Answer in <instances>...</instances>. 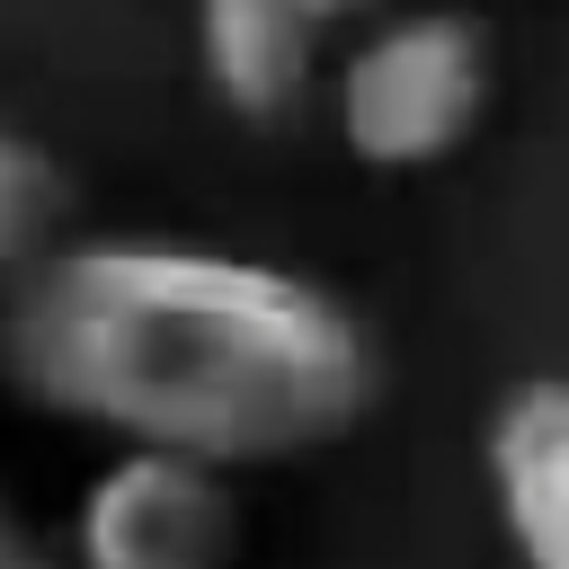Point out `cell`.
<instances>
[{
  "instance_id": "3",
  "label": "cell",
  "mask_w": 569,
  "mask_h": 569,
  "mask_svg": "<svg viewBox=\"0 0 569 569\" xmlns=\"http://www.w3.org/2000/svg\"><path fill=\"white\" fill-rule=\"evenodd\" d=\"M71 569H240V489L213 462L116 445L53 542Z\"/></svg>"
},
{
  "instance_id": "8",
  "label": "cell",
  "mask_w": 569,
  "mask_h": 569,
  "mask_svg": "<svg viewBox=\"0 0 569 569\" xmlns=\"http://www.w3.org/2000/svg\"><path fill=\"white\" fill-rule=\"evenodd\" d=\"M373 9H391V0H311L320 27H356V18H373Z\"/></svg>"
},
{
  "instance_id": "1",
  "label": "cell",
  "mask_w": 569,
  "mask_h": 569,
  "mask_svg": "<svg viewBox=\"0 0 569 569\" xmlns=\"http://www.w3.org/2000/svg\"><path fill=\"white\" fill-rule=\"evenodd\" d=\"M0 391L240 480L347 445L382 409V347L302 267L213 240L53 231L0 276Z\"/></svg>"
},
{
  "instance_id": "5",
  "label": "cell",
  "mask_w": 569,
  "mask_h": 569,
  "mask_svg": "<svg viewBox=\"0 0 569 569\" xmlns=\"http://www.w3.org/2000/svg\"><path fill=\"white\" fill-rule=\"evenodd\" d=\"M311 0H196V71L240 124H284L320 80Z\"/></svg>"
},
{
  "instance_id": "7",
  "label": "cell",
  "mask_w": 569,
  "mask_h": 569,
  "mask_svg": "<svg viewBox=\"0 0 569 569\" xmlns=\"http://www.w3.org/2000/svg\"><path fill=\"white\" fill-rule=\"evenodd\" d=\"M0 569H71V560H62V551L9 507V489H0Z\"/></svg>"
},
{
  "instance_id": "6",
  "label": "cell",
  "mask_w": 569,
  "mask_h": 569,
  "mask_svg": "<svg viewBox=\"0 0 569 569\" xmlns=\"http://www.w3.org/2000/svg\"><path fill=\"white\" fill-rule=\"evenodd\" d=\"M53 231H71V178H62V160L44 142L0 124V276L27 267Z\"/></svg>"
},
{
  "instance_id": "4",
  "label": "cell",
  "mask_w": 569,
  "mask_h": 569,
  "mask_svg": "<svg viewBox=\"0 0 569 569\" xmlns=\"http://www.w3.org/2000/svg\"><path fill=\"white\" fill-rule=\"evenodd\" d=\"M516 569H569V373H525L480 436Z\"/></svg>"
},
{
  "instance_id": "2",
  "label": "cell",
  "mask_w": 569,
  "mask_h": 569,
  "mask_svg": "<svg viewBox=\"0 0 569 569\" xmlns=\"http://www.w3.org/2000/svg\"><path fill=\"white\" fill-rule=\"evenodd\" d=\"M365 36L347 44V62L329 71V124L365 169L418 178L445 169L498 98V44L471 9L453 0H391L373 18H356Z\"/></svg>"
}]
</instances>
